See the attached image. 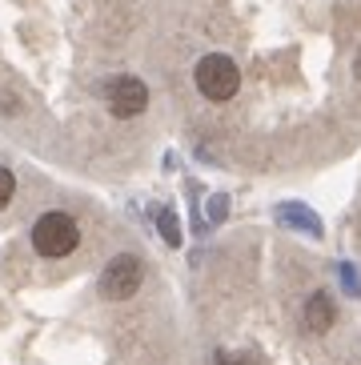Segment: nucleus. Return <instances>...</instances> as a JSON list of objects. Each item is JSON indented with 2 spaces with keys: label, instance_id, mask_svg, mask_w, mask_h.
<instances>
[{
  "label": "nucleus",
  "instance_id": "f257e3e1",
  "mask_svg": "<svg viewBox=\"0 0 361 365\" xmlns=\"http://www.w3.org/2000/svg\"><path fill=\"white\" fill-rule=\"evenodd\" d=\"M81 245V229L68 213H44L36 225H32V249L41 253V257H68L73 249Z\"/></svg>",
  "mask_w": 361,
  "mask_h": 365
},
{
  "label": "nucleus",
  "instance_id": "f03ea898",
  "mask_svg": "<svg viewBox=\"0 0 361 365\" xmlns=\"http://www.w3.org/2000/svg\"><path fill=\"white\" fill-rule=\"evenodd\" d=\"M193 81L201 88V97H209V101H229L241 88V73H237V65L225 53L201 56L197 68H193Z\"/></svg>",
  "mask_w": 361,
  "mask_h": 365
},
{
  "label": "nucleus",
  "instance_id": "7ed1b4c3",
  "mask_svg": "<svg viewBox=\"0 0 361 365\" xmlns=\"http://www.w3.org/2000/svg\"><path fill=\"white\" fill-rule=\"evenodd\" d=\"M141 281H145V261H141L137 253H117V257L105 265V273H101V297L128 301L141 289Z\"/></svg>",
  "mask_w": 361,
  "mask_h": 365
},
{
  "label": "nucleus",
  "instance_id": "20e7f679",
  "mask_svg": "<svg viewBox=\"0 0 361 365\" xmlns=\"http://www.w3.org/2000/svg\"><path fill=\"white\" fill-rule=\"evenodd\" d=\"M105 101L113 117H141L149 108V88L137 76H113L105 85Z\"/></svg>",
  "mask_w": 361,
  "mask_h": 365
},
{
  "label": "nucleus",
  "instance_id": "39448f33",
  "mask_svg": "<svg viewBox=\"0 0 361 365\" xmlns=\"http://www.w3.org/2000/svg\"><path fill=\"white\" fill-rule=\"evenodd\" d=\"M337 322V305H333L330 293H313L305 301V329L309 333H330Z\"/></svg>",
  "mask_w": 361,
  "mask_h": 365
},
{
  "label": "nucleus",
  "instance_id": "423d86ee",
  "mask_svg": "<svg viewBox=\"0 0 361 365\" xmlns=\"http://www.w3.org/2000/svg\"><path fill=\"white\" fill-rule=\"evenodd\" d=\"M281 225H293V229H305L309 237H321V217L317 213H309L305 205H298V201H289V205H281Z\"/></svg>",
  "mask_w": 361,
  "mask_h": 365
},
{
  "label": "nucleus",
  "instance_id": "0eeeda50",
  "mask_svg": "<svg viewBox=\"0 0 361 365\" xmlns=\"http://www.w3.org/2000/svg\"><path fill=\"white\" fill-rule=\"evenodd\" d=\"M157 221H161V233H165V241H169V245H180V225H177V217H173V209H161Z\"/></svg>",
  "mask_w": 361,
  "mask_h": 365
},
{
  "label": "nucleus",
  "instance_id": "6e6552de",
  "mask_svg": "<svg viewBox=\"0 0 361 365\" xmlns=\"http://www.w3.org/2000/svg\"><path fill=\"white\" fill-rule=\"evenodd\" d=\"M12 193H16V177H12V173L4 169V165H0V209H4V205L12 201Z\"/></svg>",
  "mask_w": 361,
  "mask_h": 365
},
{
  "label": "nucleus",
  "instance_id": "1a4fd4ad",
  "mask_svg": "<svg viewBox=\"0 0 361 365\" xmlns=\"http://www.w3.org/2000/svg\"><path fill=\"white\" fill-rule=\"evenodd\" d=\"M209 213H213V221H225V213H229V201H225V197H213V201H209Z\"/></svg>",
  "mask_w": 361,
  "mask_h": 365
},
{
  "label": "nucleus",
  "instance_id": "9d476101",
  "mask_svg": "<svg viewBox=\"0 0 361 365\" xmlns=\"http://www.w3.org/2000/svg\"><path fill=\"white\" fill-rule=\"evenodd\" d=\"M341 281H345V289H353V293L361 289V285H357V273H353V265H341Z\"/></svg>",
  "mask_w": 361,
  "mask_h": 365
}]
</instances>
